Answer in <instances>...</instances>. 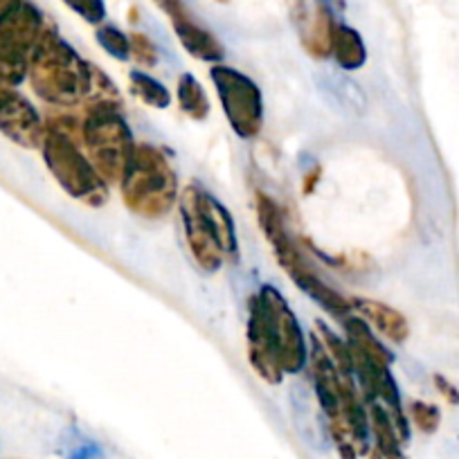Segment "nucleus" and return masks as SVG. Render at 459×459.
<instances>
[{
  "label": "nucleus",
  "instance_id": "nucleus-3",
  "mask_svg": "<svg viewBox=\"0 0 459 459\" xmlns=\"http://www.w3.org/2000/svg\"><path fill=\"white\" fill-rule=\"evenodd\" d=\"M255 205H257V219L259 225H262L264 237H266L268 244L273 246V253H275L281 271L295 281V286H298L299 290H304L313 302L320 304V307L325 308L329 316H333L335 320H344L347 316H351V313H354L351 311V299L344 298V295L340 293V290H335L331 284H326V281L313 271L311 264L304 259V255L299 253L298 244H295L293 237L289 235L281 207L264 192H257Z\"/></svg>",
  "mask_w": 459,
  "mask_h": 459
},
{
  "label": "nucleus",
  "instance_id": "nucleus-9",
  "mask_svg": "<svg viewBox=\"0 0 459 459\" xmlns=\"http://www.w3.org/2000/svg\"><path fill=\"white\" fill-rule=\"evenodd\" d=\"M0 134L23 149H41L46 117L16 88L0 86Z\"/></svg>",
  "mask_w": 459,
  "mask_h": 459
},
{
  "label": "nucleus",
  "instance_id": "nucleus-2",
  "mask_svg": "<svg viewBox=\"0 0 459 459\" xmlns=\"http://www.w3.org/2000/svg\"><path fill=\"white\" fill-rule=\"evenodd\" d=\"M28 82L46 104L55 108H82L91 95L92 64L82 59L79 52L48 25L30 55Z\"/></svg>",
  "mask_w": 459,
  "mask_h": 459
},
{
  "label": "nucleus",
  "instance_id": "nucleus-24",
  "mask_svg": "<svg viewBox=\"0 0 459 459\" xmlns=\"http://www.w3.org/2000/svg\"><path fill=\"white\" fill-rule=\"evenodd\" d=\"M320 174H322L320 167H313L311 171H307V174L302 176V192L307 194V196L316 192V185L320 183Z\"/></svg>",
  "mask_w": 459,
  "mask_h": 459
},
{
  "label": "nucleus",
  "instance_id": "nucleus-28",
  "mask_svg": "<svg viewBox=\"0 0 459 459\" xmlns=\"http://www.w3.org/2000/svg\"><path fill=\"white\" fill-rule=\"evenodd\" d=\"M0 86H3V83H0Z\"/></svg>",
  "mask_w": 459,
  "mask_h": 459
},
{
  "label": "nucleus",
  "instance_id": "nucleus-11",
  "mask_svg": "<svg viewBox=\"0 0 459 459\" xmlns=\"http://www.w3.org/2000/svg\"><path fill=\"white\" fill-rule=\"evenodd\" d=\"M246 338H248V360L255 372H257V377L262 381H266L268 385H280L286 374L281 372L280 363H277L275 350H273L271 338L266 333V325H264L262 308H259V302L255 295L250 298Z\"/></svg>",
  "mask_w": 459,
  "mask_h": 459
},
{
  "label": "nucleus",
  "instance_id": "nucleus-4",
  "mask_svg": "<svg viewBox=\"0 0 459 459\" xmlns=\"http://www.w3.org/2000/svg\"><path fill=\"white\" fill-rule=\"evenodd\" d=\"M117 187L125 205L143 219H162L180 198L178 176L169 156L152 143L135 144L134 158Z\"/></svg>",
  "mask_w": 459,
  "mask_h": 459
},
{
  "label": "nucleus",
  "instance_id": "nucleus-15",
  "mask_svg": "<svg viewBox=\"0 0 459 459\" xmlns=\"http://www.w3.org/2000/svg\"><path fill=\"white\" fill-rule=\"evenodd\" d=\"M331 56L344 73L360 70L368 61V48H365L363 37L354 28L342 23H335L333 34H331Z\"/></svg>",
  "mask_w": 459,
  "mask_h": 459
},
{
  "label": "nucleus",
  "instance_id": "nucleus-21",
  "mask_svg": "<svg viewBox=\"0 0 459 459\" xmlns=\"http://www.w3.org/2000/svg\"><path fill=\"white\" fill-rule=\"evenodd\" d=\"M65 5L91 25H101L106 19V3L104 0H64Z\"/></svg>",
  "mask_w": 459,
  "mask_h": 459
},
{
  "label": "nucleus",
  "instance_id": "nucleus-12",
  "mask_svg": "<svg viewBox=\"0 0 459 459\" xmlns=\"http://www.w3.org/2000/svg\"><path fill=\"white\" fill-rule=\"evenodd\" d=\"M351 311L363 317L372 329L378 331L381 338L392 344H403L410 338V325L405 316L390 304L368 298H351Z\"/></svg>",
  "mask_w": 459,
  "mask_h": 459
},
{
  "label": "nucleus",
  "instance_id": "nucleus-16",
  "mask_svg": "<svg viewBox=\"0 0 459 459\" xmlns=\"http://www.w3.org/2000/svg\"><path fill=\"white\" fill-rule=\"evenodd\" d=\"M176 100H178L180 110L187 115L189 120L203 122L210 115V100L203 88V83L194 77L192 73H183L176 83Z\"/></svg>",
  "mask_w": 459,
  "mask_h": 459
},
{
  "label": "nucleus",
  "instance_id": "nucleus-7",
  "mask_svg": "<svg viewBox=\"0 0 459 459\" xmlns=\"http://www.w3.org/2000/svg\"><path fill=\"white\" fill-rule=\"evenodd\" d=\"M210 79L230 129L241 140L257 138L264 126V95L257 82L225 64L212 65Z\"/></svg>",
  "mask_w": 459,
  "mask_h": 459
},
{
  "label": "nucleus",
  "instance_id": "nucleus-20",
  "mask_svg": "<svg viewBox=\"0 0 459 459\" xmlns=\"http://www.w3.org/2000/svg\"><path fill=\"white\" fill-rule=\"evenodd\" d=\"M131 59L140 65V70L153 68L158 64V48L144 32H131Z\"/></svg>",
  "mask_w": 459,
  "mask_h": 459
},
{
  "label": "nucleus",
  "instance_id": "nucleus-5",
  "mask_svg": "<svg viewBox=\"0 0 459 459\" xmlns=\"http://www.w3.org/2000/svg\"><path fill=\"white\" fill-rule=\"evenodd\" d=\"M82 147L101 178L120 185L135 152V140L120 106H82Z\"/></svg>",
  "mask_w": 459,
  "mask_h": 459
},
{
  "label": "nucleus",
  "instance_id": "nucleus-22",
  "mask_svg": "<svg viewBox=\"0 0 459 459\" xmlns=\"http://www.w3.org/2000/svg\"><path fill=\"white\" fill-rule=\"evenodd\" d=\"M410 417H412L414 426L423 432H432L439 426V410L430 403H423V401L410 403Z\"/></svg>",
  "mask_w": 459,
  "mask_h": 459
},
{
  "label": "nucleus",
  "instance_id": "nucleus-6",
  "mask_svg": "<svg viewBox=\"0 0 459 459\" xmlns=\"http://www.w3.org/2000/svg\"><path fill=\"white\" fill-rule=\"evenodd\" d=\"M41 156L52 178L74 201L88 207H101L108 201L110 185L101 178L79 140L46 126Z\"/></svg>",
  "mask_w": 459,
  "mask_h": 459
},
{
  "label": "nucleus",
  "instance_id": "nucleus-8",
  "mask_svg": "<svg viewBox=\"0 0 459 459\" xmlns=\"http://www.w3.org/2000/svg\"><path fill=\"white\" fill-rule=\"evenodd\" d=\"M262 308L266 333L275 350L277 363L284 374H299L308 365V340L298 316L284 295L271 284H264L255 295Z\"/></svg>",
  "mask_w": 459,
  "mask_h": 459
},
{
  "label": "nucleus",
  "instance_id": "nucleus-1",
  "mask_svg": "<svg viewBox=\"0 0 459 459\" xmlns=\"http://www.w3.org/2000/svg\"><path fill=\"white\" fill-rule=\"evenodd\" d=\"M178 216L189 255L203 273H216L225 262H239L235 219L201 185L180 192Z\"/></svg>",
  "mask_w": 459,
  "mask_h": 459
},
{
  "label": "nucleus",
  "instance_id": "nucleus-26",
  "mask_svg": "<svg viewBox=\"0 0 459 459\" xmlns=\"http://www.w3.org/2000/svg\"><path fill=\"white\" fill-rule=\"evenodd\" d=\"M16 3H21V0H0V12L10 10V7L16 5Z\"/></svg>",
  "mask_w": 459,
  "mask_h": 459
},
{
  "label": "nucleus",
  "instance_id": "nucleus-19",
  "mask_svg": "<svg viewBox=\"0 0 459 459\" xmlns=\"http://www.w3.org/2000/svg\"><path fill=\"white\" fill-rule=\"evenodd\" d=\"M97 43L117 61H129L131 59V39L122 30L115 25H100L97 28Z\"/></svg>",
  "mask_w": 459,
  "mask_h": 459
},
{
  "label": "nucleus",
  "instance_id": "nucleus-17",
  "mask_svg": "<svg viewBox=\"0 0 459 459\" xmlns=\"http://www.w3.org/2000/svg\"><path fill=\"white\" fill-rule=\"evenodd\" d=\"M129 86L131 92L138 97L143 104H147L149 108H167L171 104V92L160 79L152 77L147 70H131L129 73Z\"/></svg>",
  "mask_w": 459,
  "mask_h": 459
},
{
  "label": "nucleus",
  "instance_id": "nucleus-18",
  "mask_svg": "<svg viewBox=\"0 0 459 459\" xmlns=\"http://www.w3.org/2000/svg\"><path fill=\"white\" fill-rule=\"evenodd\" d=\"M30 55L16 50L14 46L0 39V83L16 88L28 79Z\"/></svg>",
  "mask_w": 459,
  "mask_h": 459
},
{
  "label": "nucleus",
  "instance_id": "nucleus-25",
  "mask_svg": "<svg viewBox=\"0 0 459 459\" xmlns=\"http://www.w3.org/2000/svg\"><path fill=\"white\" fill-rule=\"evenodd\" d=\"M435 383H437V387H439V390H441V394H444L446 399L450 401V403H457V401H459L457 390H455V387L450 385V383L446 381L444 377H435Z\"/></svg>",
  "mask_w": 459,
  "mask_h": 459
},
{
  "label": "nucleus",
  "instance_id": "nucleus-23",
  "mask_svg": "<svg viewBox=\"0 0 459 459\" xmlns=\"http://www.w3.org/2000/svg\"><path fill=\"white\" fill-rule=\"evenodd\" d=\"M153 3H156V5L160 7L167 16H169L171 23L178 19H185V16H189V12H187V7H185L183 0H153Z\"/></svg>",
  "mask_w": 459,
  "mask_h": 459
},
{
  "label": "nucleus",
  "instance_id": "nucleus-13",
  "mask_svg": "<svg viewBox=\"0 0 459 459\" xmlns=\"http://www.w3.org/2000/svg\"><path fill=\"white\" fill-rule=\"evenodd\" d=\"M335 21L325 3L313 0L311 5H304L299 12V39L307 52L316 59L331 56V34H333Z\"/></svg>",
  "mask_w": 459,
  "mask_h": 459
},
{
  "label": "nucleus",
  "instance_id": "nucleus-10",
  "mask_svg": "<svg viewBox=\"0 0 459 459\" xmlns=\"http://www.w3.org/2000/svg\"><path fill=\"white\" fill-rule=\"evenodd\" d=\"M46 30L43 14L28 0H21L10 10L0 12V39L25 55H32Z\"/></svg>",
  "mask_w": 459,
  "mask_h": 459
},
{
  "label": "nucleus",
  "instance_id": "nucleus-27",
  "mask_svg": "<svg viewBox=\"0 0 459 459\" xmlns=\"http://www.w3.org/2000/svg\"><path fill=\"white\" fill-rule=\"evenodd\" d=\"M219 3H228V0H219Z\"/></svg>",
  "mask_w": 459,
  "mask_h": 459
},
{
  "label": "nucleus",
  "instance_id": "nucleus-14",
  "mask_svg": "<svg viewBox=\"0 0 459 459\" xmlns=\"http://www.w3.org/2000/svg\"><path fill=\"white\" fill-rule=\"evenodd\" d=\"M174 32L178 37L180 46L189 52L192 56H196L198 61H205V64H221L225 56V48L210 30L201 28L192 16H185V19L174 21Z\"/></svg>",
  "mask_w": 459,
  "mask_h": 459
}]
</instances>
